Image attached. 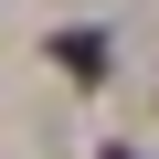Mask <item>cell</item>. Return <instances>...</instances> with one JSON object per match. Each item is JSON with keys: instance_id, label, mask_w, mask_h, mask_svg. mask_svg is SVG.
Segmentation results:
<instances>
[{"instance_id": "1", "label": "cell", "mask_w": 159, "mask_h": 159, "mask_svg": "<svg viewBox=\"0 0 159 159\" xmlns=\"http://www.w3.org/2000/svg\"><path fill=\"white\" fill-rule=\"evenodd\" d=\"M53 64L74 74V85H96V74H106V43H96V32H64V43H53Z\"/></svg>"}]
</instances>
